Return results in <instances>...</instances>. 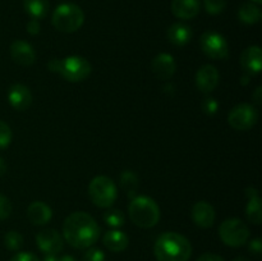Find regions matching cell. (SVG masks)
I'll use <instances>...</instances> for the list:
<instances>
[{"instance_id": "cell-1", "label": "cell", "mask_w": 262, "mask_h": 261, "mask_svg": "<svg viewBox=\"0 0 262 261\" xmlns=\"http://www.w3.org/2000/svg\"><path fill=\"white\" fill-rule=\"evenodd\" d=\"M63 235L74 248H89L99 240L100 228L91 215L83 211L72 212L63 224Z\"/></svg>"}, {"instance_id": "cell-2", "label": "cell", "mask_w": 262, "mask_h": 261, "mask_svg": "<svg viewBox=\"0 0 262 261\" xmlns=\"http://www.w3.org/2000/svg\"><path fill=\"white\" fill-rule=\"evenodd\" d=\"M154 253L158 261H188L192 255V246L182 234L166 232L156 240Z\"/></svg>"}, {"instance_id": "cell-3", "label": "cell", "mask_w": 262, "mask_h": 261, "mask_svg": "<svg viewBox=\"0 0 262 261\" xmlns=\"http://www.w3.org/2000/svg\"><path fill=\"white\" fill-rule=\"evenodd\" d=\"M129 217L137 227L152 228L160 219V209L152 199L147 196H137L128 206Z\"/></svg>"}, {"instance_id": "cell-4", "label": "cell", "mask_w": 262, "mask_h": 261, "mask_svg": "<svg viewBox=\"0 0 262 261\" xmlns=\"http://www.w3.org/2000/svg\"><path fill=\"white\" fill-rule=\"evenodd\" d=\"M84 22V14L81 8L72 3L60 4L53 13L51 23L60 32L72 33L79 30Z\"/></svg>"}, {"instance_id": "cell-5", "label": "cell", "mask_w": 262, "mask_h": 261, "mask_svg": "<svg viewBox=\"0 0 262 261\" xmlns=\"http://www.w3.org/2000/svg\"><path fill=\"white\" fill-rule=\"evenodd\" d=\"M89 196L99 207H110L117 200V186L105 176L95 177L89 186Z\"/></svg>"}, {"instance_id": "cell-6", "label": "cell", "mask_w": 262, "mask_h": 261, "mask_svg": "<svg viewBox=\"0 0 262 261\" xmlns=\"http://www.w3.org/2000/svg\"><path fill=\"white\" fill-rule=\"evenodd\" d=\"M219 235L227 246L241 247L247 243L250 238V229L241 219L230 217L222 223L219 227Z\"/></svg>"}, {"instance_id": "cell-7", "label": "cell", "mask_w": 262, "mask_h": 261, "mask_svg": "<svg viewBox=\"0 0 262 261\" xmlns=\"http://www.w3.org/2000/svg\"><path fill=\"white\" fill-rule=\"evenodd\" d=\"M91 73V64L84 58L78 55H72L61 60L60 74L69 82H81L86 79Z\"/></svg>"}, {"instance_id": "cell-8", "label": "cell", "mask_w": 262, "mask_h": 261, "mask_svg": "<svg viewBox=\"0 0 262 261\" xmlns=\"http://www.w3.org/2000/svg\"><path fill=\"white\" fill-rule=\"evenodd\" d=\"M200 45H201L202 51L209 58L215 59V60L227 59L228 54H229L227 40L224 38V36L215 31H206L202 33L201 38H200Z\"/></svg>"}, {"instance_id": "cell-9", "label": "cell", "mask_w": 262, "mask_h": 261, "mask_svg": "<svg viewBox=\"0 0 262 261\" xmlns=\"http://www.w3.org/2000/svg\"><path fill=\"white\" fill-rule=\"evenodd\" d=\"M258 113L250 104H239L233 107L228 114V123L237 130L251 129L257 123Z\"/></svg>"}, {"instance_id": "cell-10", "label": "cell", "mask_w": 262, "mask_h": 261, "mask_svg": "<svg viewBox=\"0 0 262 261\" xmlns=\"http://www.w3.org/2000/svg\"><path fill=\"white\" fill-rule=\"evenodd\" d=\"M36 243L45 255H58L64 248V240L55 229H43L36 235Z\"/></svg>"}, {"instance_id": "cell-11", "label": "cell", "mask_w": 262, "mask_h": 261, "mask_svg": "<svg viewBox=\"0 0 262 261\" xmlns=\"http://www.w3.org/2000/svg\"><path fill=\"white\" fill-rule=\"evenodd\" d=\"M241 67L248 76H255L260 73L262 68V53L260 46H248L243 50V53L241 54Z\"/></svg>"}, {"instance_id": "cell-12", "label": "cell", "mask_w": 262, "mask_h": 261, "mask_svg": "<svg viewBox=\"0 0 262 261\" xmlns=\"http://www.w3.org/2000/svg\"><path fill=\"white\" fill-rule=\"evenodd\" d=\"M219 83V72L211 64H205L197 71L196 84L199 90L205 94L214 91Z\"/></svg>"}, {"instance_id": "cell-13", "label": "cell", "mask_w": 262, "mask_h": 261, "mask_svg": "<svg viewBox=\"0 0 262 261\" xmlns=\"http://www.w3.org/2000/svg\"><path fill=\"white\" fill-rule=\"evenodd\" d=\"M151 68H152L156 78L166 81V79H170L173 74L176 73L177 64L170 54L161 53L154 58L152 63H151Z\"/></svg>"}, {"instance_id": "cell-14", "label": "cell", "mask_w": 262, "mask_h": 261, "mask_svg": "<svg viewBox=\"0 0 262 261\" xmlns=\"http://www.w3.org/2000/svg\"><path fill=\"white\" fill-rule=\"evenodd\" d=\"M10 56L19 66H32L36 60V53L32 46L22 40H17L10 45Z\"/></svg>"}, {"instance_id": "cell-15", "label": "cell", "mask_w": 262, "mask_h": 261, "mask_svg": "<svg viewBox=\"0 0 262 261\" xmlns=\"http://www.w3.org/2000/svg\"><path fill=\"white\" fill-rule=\"evenodd\" d=\"M192 219L200 228L212 227L215 222V210L209 202L199 201L192 207Z\"/></svg>"}, {"instance_id": "cell-16", "label": "cell", "mask_w": 262, "mask_h": 261, "mask_svg": "<svg viewBox=\"0 0 262 261\" xmlns=\"http://www.w3.org/2000/svg\"><path fill=\"white\" fill-rule=\"evenodd\" d=\"M8 100L15 110H26L32 102V94L25 84L17 83L13 84L8 91Z\"/></svg>"}, {"instance_id": "cell-17", "label": "cell", "mask_w": 262, "mask_h": 261, "mask_svg": "<svg viewBox=\"0 0 262 261\" xmlns=\"http://www.w3.org/2000/svg\"><path fill=\"white\" fill-rule=\"evenodd\" d=\"M201 3L200 0H173L171 12L181 19H192L200 13Z\"/></svg>"}, {"instance_id": "cell-18", "label": "cell", "mask_w": 262, "mask_h": 261, "mask_svg": "<svg viewBox=\"0 0 262 261\" xmlns=\"http://www.w3.org/2000/svg\"><path fill=\"white\" fill-rule=\"evenodd\" d=\"M51 209L42 201H35L28 206L27 217L33 225H45L51 219Z\"/></svg>"}, {"instance_id": "cell-19", "label": "cell", "mask_w": 262, "mask_h": 261, "mask_svg": "<svg viewBox=\"0 0 262 261\" xmlns=\"http://www.w3.org/2000/svg\"><path fill=\"white\" fill-rule=\"evenodd\" d=\"M168 40L177 46H183L192 38V30L186 23H174L168 28Z\"/></svg>"}, {"instance_id": "cell-20", "label": "cell", "mask_w": 262, "mask_h": 261, "mask_svg": "<svg viewBox=\"0 0 262 261\" xmlns=\"http://www.w3.org/2000/svg\"><path fill=\"white\" fill-rule=\"evenodd\" d=\"M104 246L107 250L113 251V252H122L129 245V240H128L127 234L123 233L122 230H110L104 235Z\"/></svg>"}, {"instance_id": "cell-21", "label": "cell", "mask_w": 262, "mask_h": 261, "mask_svg": "<svg viewBox=\"0 0 262 261\" xmlns=\"http://www.w3.org/2000/svg\"><path fill=\"white\" fill-rule=\"evenodd\" d=\"M238 17L246 25H255L261 19V10L255 3H245L238 10Z\"/></svg>"}, {"instance_id": "cell-22", "label": "cell", "mask_w": 262, "mask_h": 261, "mask_svg": "<svg viewBox=\"0 0 262 261\" xmlns=\"http://www.w3.org/2000/svg\"><path fill=\"white\" fill-rule=\"evenodd\" d=\"M23 7L32 19H41L49 12V0H25Z\"/></svg>"}, {"instance_id": "cell-23", "label": "cell", "mask_w": 262, "mask_h": 261, "mask_svg": "<svg viewBox=\"0 0 262 261\" xmlns=\"http://www.w3.org/2000/svg\"><path fill=\"white\" fill-rule=\"evenodd\" d=\"M120 186L124 189V192L127 193L128 197H132L135 199L136 192L138 188V178L133 171L130 170H124L120 174Z\"/></svg>"}, {"instance_id": "cell-24", "label": "cell", "mask_w": 262, "mask_h": 261, "mask_svg": "<svg viewBox=\"0 0 262 261\" xmlns=\"http://www.w3.org/2000/svg\"><path fill=\"white\" fill-rule=\"evenodd\" d=\"M246 215H247L248 220L253 224H260L262 220V212H261V199L260 196H255L248 199L247 209H246Z\"/></svg>"}, {"instance_id": "cell-25", "label": "cell", "mask_w": 262, "mask_h": 261, "mask_svg": "<svg viewBox=\"0 0 262 261\" xmlns=\"http://www.w3.org/2000/svg\"><path fill=\"white\" fill-rule=\"evenodd\" d=\"M4 245L8 250L18 251L23 246L22 234L18 232H15V230H10V232H8L7 234H5Z\"/></svg>"}, {"instance_id": "cell-26", "label": "cell", "mask_w": 262, "mask_h": 261, "mask_svg": "<svg viewBox=\"0 0 262 261\" xmlns=\"http://www.w3.org/2000/svg\"><path fill=\"white\" fill-rule=\"evenodd\" d=\"M104 220L109 227L120 228L124 224V215L120 210H109L104 214Z\"/></svg>"}, {"instance_id": "cell-27", "label": "cell", "mask_w": 262, "mask_h": 261, "mask_svg": "<svg viewBox=\"0 0 262 261\" xmlns=\"http://www.w3.org/2000/svg\"><path fill=\"white\" fill-rule=\"evenodd\" d=\"M204 5L209 14L216 15L225 9L227 3H225V0H204Z\"/></svg>"}, {"instance_id": "cell-28", "label": "cell", "mask_w": 262, "mask_h": 261, "mask_svg": "<svg viewBox=\"0 0 262 261\" xmlns=\"http://www.w3.org/2000/svg\"><path fill=\"white\" fill-rule=\"evenodd\" d=\"M10 141H12V130H10V127L7 123L0 120V150L8 147Z\"/></svg>"}, {"instance_id": "cell-29", "label": "cell", "mask_w": 262, "mask_h": 261, "mask_svg": "<svg viewBox=\"0 0 262 261\" xmlns=\"http://www.w3.org/2000/svg\"><path fill=\"white\" fill-rule=\"evenodd\" d=\"M201 107L202 110H204V113H206L207 115H214L216 114L219 104H217V101L214 99V97H206V99L202 101Z\"/></svg>"}, {"instance_id": "cell-30", "label": "cell", "mask_w": 262, "mask_h": 261, "mask_svg": "<svg viewBox=\"0 0 262 261\" xmlns=\"http://www.w3.org/2000/svg\"><path fill=\"white\" fill-rule=\"evenodd\" d=\"M10 212H12V204H10L9 199L0 193V220L7 219Z\"/></svg>"}, {"instance_id": "cell-31", "label": "cell", "mask_w": 262, "mask_h": 261, "mask_svg": "<svg viewBox=\"0 0 262 261\" xmlns=\"http://www.w3.org/2000/svg\"><path fill=\"white\" fill-rule=\"evenodd\" d=\"M83 261H105V253L99 248H90L83 255Z\"/></svg>"}, {"instance_id": "cell-32", "label": "cell", "mask_w": 262, "mask_h": 261, "mask_svg": "<svg viewBox=\"0 0 262 261\" xmlns=\"http://www.w3.org/2000/svg\"><path fill=\"white\" fill-rule=\"evenodd\" d=\"M10 261H40V258L32 252H19L13 256Z\"/></svg>"}, {"instance_id": "cell-33", "label": "cell", "mask_w": 262, "mask_h": 261, "mask_svg": "<svg viewBox=\"0 0 262 261\" xmlns=\"http://www.w3.org/2000/svg\"><path fill=\"white\" fill-rule=\"evenodd\" d=\"M248 250L252 255H255L256 257H260L262 252V242L260 238H256V240H252L250 242V246H248Z\"/></svg>"}, {"instance_id": "cell-34", "label": "cell", "mask_w": 262, "mask_h": 261, "mask_svg": "<svg viewBox=\"0 0 262 261\" xmlns=\"http://www.w3.org/2000/svg\"><path fill=\"white\" fill-rule=\"evenodd\" d=\"M26 28H27V32L30 33V35L35 36L40 32V23H38L37 19H31L30 22L27 23V26H26Z\"/></svg>"}, {"instance_id": "cell-35", "label": "cell", "mask_w": 262, "mask_h": 261, "mask_svg": "<svg viewBox=\"0 0 262 261\" xmlns=\"http://www.w3.org/2000/svg\"><path fill=\"white\" fill-rule=\"evenodd\" d=\"M197 261H224V258L219 255H215V253H204L197 258Z\"/></svg>"}, {"instance_id": "cell-36", "label": "cell", "mask_w": 262, "mask_h": 261, "mask_svg": "<svg viewBox=\"0 0 262 261\" xmlns=\"http://www.w3.org/2000/svg\"><path fill=\"white\" fill-rule=\"evenodd\" d=\"M49 69L51 72H55V73H59L60 72V67H61V60L60 59H51L48 64Z\"/></svg>"}, {"instance_id": "cell-37", "label": "cell", "mask_w": 262, "mask_h": 261, "mask_svg": "<svg viewBox=\"0 0 262 261\" xmlns=\"http://www.w3.org/2000/svg\"><path fill=\"white\" fill-rule=\"evenodd\" d=\"M253 100H255L257 104H261V100H262V89L261 87H257L255 91V94H253Z\"/></svg>"}, {"instance_id": "cell-38", "label": "cell", "mask_w": 262, "mask_h": 261, "mask_svg": "<svg viewBox=\"0 0 262 261\" xmlns=\"http://www.w3.org/2000/svg\"><path fill=\"white\" fill-rule=\"evenodd\" d=\"M5 171H7V164H5L4 159L0 158V177L4 176Z\"/></svg>"}, {"instance_id": "cell-39", "label": "cell", "mask_w": 262, "mask_h": 261, "mask_svg": "<svg viewBox=\"0 0 262 261\" xmlns=\"http://www.w3.org/2000/svg\"><path fill=\"white\" fill-rule=\"evenodd\" d=\"M42 261H59V257L56 255H45Z\"/></svg>"}, {"instance_id": "cell-40", "label": "cell", "mask_w": 262, "mask_h": 261, "mask_svg": "<svg viewBox=\"0 0 262 261\" xmlns=\"http://www.w3.org/2000/svg\"><path fill=\"white\" fill-rule=\"evenodd\" d=\"M59 261H77V260L73 257V256L66 255V256H61V257H59Z\"/></svg>"}, {"instance_id": "cell-41", "label": "cell", "mask_w": 262, "mask_h": 261, "mask_svg": "<svg viewBox=\"0 0 262 261\" xmlns=\"http://www.w3.org/2000/svg\"><path fill=\"white\" fill-rule=\"evenodd\" d=\"M234 261H250V260H248V258H246V257H237Z\"/></svg>"}, {"instance_id": "cell-42", "label": "cell", "mask_w": 262, "mask_h": 261, "mask_svg": "<svg viewBox=\"0 0 262 261\" xmlns=\"http://www.w3.org/2000/svg\"><path fill=\"white\" fill-rule=\"evenodd\" d=\"M253 3H255V4H261V2L262 0H252Z\"/></svg>"}]
</instances>
